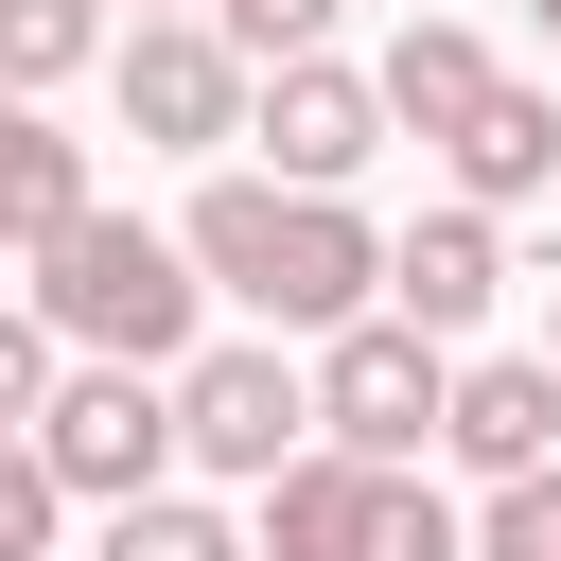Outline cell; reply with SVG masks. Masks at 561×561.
<instances>
[{
  "label": "cell",
  "instance_id": "obj_10",
  "mask_svg": "<svg viewBox=\"0 0 561 561\" xmlns=\"http://www.w3.org/2000/svg\"><path fill=\"white\" fill-rule=\"evenodd\" d=\"M386 543V456H298L280 491H263V561H368Z\"/></svg>",
  "mask_w": 561,
  "mask_h": 561
},
{
  "label": "cell",
  "instance_id": "obj_15",
  "mask_svg": "<svg viewBox=\"0 0 561 561\" xmlns=\"http://www.w3.org/2000/svg\"><path fill=\"white\" fill-rule=\"evenodd\" d=\"M105 53V0H0V88L35 105V88H70Z\"/></svg>",
  "mask_w": 561,
  "mask_h": 561
},
{
  "label": "cell",
  "instance_id": "obj_17",
  "mask_svg": "<svg viewBox=\"0 0 561 561\" xmlns=\"http://www.w3.org/2000/svg\"><path fill=\"white\" fill-rule=\"evenodd\" d=\"M210 18H228V53H245V70H298V53H333V18H351V0H210Z\"/></svg>",
  "mask_w": 561,
  "mask_h": 561
},
{
  "label": "cell",
  "instance_id": "obj_19",
  "mask_svg": "<svg viewBox=\"0 0 561 561\" xmlns=\"http://www.w3.org/2000/svg\"><path fill=\"white\" fill-rule=\"evenodd\" d=\"M368 561H473V526H456L421 473H386V543H368Z\"/></svg>",
  "mask_w": 561,
  "mask_h": 561
},
{
  "label": "cell",
  "instance_id": "obj_7",
  "mask_svg": "<svg viewBox=\"0 0 561 561\" xmlns=\"http://www.w3.org/2000/svg\"><path fill=\"white\" fill-rule=\"evenodd\" d=\"M263 175L280 193H351L368 175V140H386V70H333V53H298V70H263Z\"/></svg>",
  "mask_w": 561,
  "mask_h": 561
},
{
  "label": "cell",
  "instance_id": "obj_21",
  "mask_svg": "<svg viewBox=\"0 0 561 561\" xmlns=\"http://www.w3.org/2000/svg\"><path fill=\"white\" fill-rule=\"evenodd\" d=\"M526 18H543V35H561V0H526Z\"/></svg>",
  "mask_w": 561,
  "mask_h": 561
},
{
  "label": "cell",
  "instance_id": "obj_16",
  "mask_svg": "<svg viewBox=\"0 0 561 561\" xmlns=\"http://www.w3.org/2000/svg\"><path fill=\"white\" fill-rule=\"evenodd\" d=\"M70 508H88V491H70V473L35 456V421H18V456H0V561H53V526H70Z\"/></svg>",
  "mask_w": 561,
  "mask_h": 561
},
{
  "label": "cell",
  "instance_id": "obj_3",
  "mask_svg": "<svg viewBox=\"0 0 561 561\" xmlns=\"http://www.w3.org/2000/svg\"><path fill=\"white\" fill-rule=\"evenodd\" d=\"M316 421H333V456L421 473V456L456 438V351H438V333H403V316H351V333L316 351Z\"/></svg>",
  "mask_w": 561,
  "mask_h": 561
},
{
  "label": "cell",
  "instance_id": "obj_8",
  "mask_svg": "<svg viewBox=\"0 0 561 561\" xmlns=\"http://www.w3.org/2000/svg\"><path fill=\"white\" fill-rule=\"evenodd\" d=\"M491 298H508V228H491L473 193H456V210H421V228H386V316H403V333H438V351H456Z\"/></svg>",
  "mask_w": 561,
  "mask_h": 561
},
{
  "label": "cell",
  "instance_id": "obj_11",
  "mask_svg": "<svg viewBox=\"0 0 561 561\" xmlns=\"http://www.w3.org/2000/svg\"><path fill=\"white\" fill-rule=\"evenodd\" d=\"M491 88H508V70H491V35H473V18H438V0H421V18L386 35V123H421V140H456V123L491 105Z\"/></svg>",
  "mask_w": 561,
  "mask_h": 561
},
{
  "label": "cell",
  "instance_id": "obj_14",
  "mask_svg": "<svg viewBox=\"0 0 561 561\" xmlns=\"http://www.w3.org/2000/svg\"><path fill=\"white\" fill-rule=\"evenodd\" d=\"M88 561H263V526H228L210 491H140V508H105Z\"/></svg>",
  "mask_w": 561,
  "mask_h": 561
},
{
  "label": "cell",
  "instance_id": "obj_2",
  "mask_svg": "<svg viewBox=\"0 0 561 561\" xmlns=\"http://www.w3.org/2000/svg\"><path fill=\"white\" fill-rule=\"evenodd\" d=\"M193 228H140V210H88L70 245H35V316L88 351V368H193Z\"/></svg>",
  "mask_w": 561,
  "mask_h": 561
},
{
  "label": "cell",
  "instance_id": "obj_9",
  "mask_svg": "<svg viewBox=\"0 0 561 561\" xmlns=\"http://www.w3.org/2000/svg\"><path fill=\"white\" fill-rule=\"evenodd\" d=\"M456 456L508 491V473H561V351H473L456 368Z\"/></svg>",
  "mask_w": 561,
  "mask_h": 561
},
{
  "label": "cell",
  "instance_id": "obj_20",
  "mask_svg": "<svg viewBox=\"0 0 561 561\" xmlns=\"http://www.w3.org/2000/svg\"><path fill=\"white\" fill-rule=\"evenodd\" d=\"M140 18H210V0H140Z\"/></svg>",
  "mask_w": 561,
  "mask_h": 561
},
{
  "label": "cell",
  "instance_id": "obj_4",
  "mask_svg": "<svg viewBox=\"0 0 561 561\" xmlns=\"http://www.w3.org/2000/svg\"><path fill=\"white\" fill-rule=\"evenodd\" d=\"M175 438H193V473L280 491L333 421H316V368H280V351H193V368H175Z\"/></svg>",
  "mask_w": 561,
  "mask_h": 561
},
{
  "label": "cell",
  "instance_id": "obj_13",
  "mask_svg": "<svg viewBox=\"0 0 561 561\" xmlns=\"http://www.w3.org/2000/svg\"><path fill=\"white\" fill-rule=\"evenodd\" d=\"M88 210H105V193H88V140H70L53 105H18V123H0V228H18V263L70 245Z\"/></svg>",
  "mask_w": 561,
  "mask_h": 561
},
{
  "label": "cell",
  "instance_id": "obj_1",
  "mask_svg": "<svg viewBox=\"0 0 561 561\" xmlns=\"http://www.w3.org/2000/svg\"><path fill=\"white\" fill-rule=\"evenodd\" d=\"M193 263H210V298H245L263 333H351V316H386V228L351 210V193H280V175H210L193 193Z\"/></svg>",
  "mask_w": 561,
  "mask_h": 561
},
{
  "label": "cell",
  "instance_id": "obj_22",
  "mask_svg": "<svg viewBox=\"0 0 561 561\" xmlns=\"http://www.w3.org/2000/svg\"><path fill=\"white\" fill-rule=\"evenodd\" d=\"M543 351H561V316H543Z\"/></svg>",
  "mask_w": 561,
  "mask_h": 561
},
{
  "label": "cell",
  "instance_id": "obj_12",
  "mask_svg": "<svg viewBox=\"0 0 561 561\" xmlns=\"http://www.w3.org/2000/svg\"><path fill=\"white\" fill-rule=\"evenodd\" d=\"M438 158H456V193H473V210H526V193H561V88H491V105H473Z\"/></svg>",
  "mask_w": 561,
  "mask_h": 561
},
{
  "label": "cell",
  "instance_id": "obj_6",
  "mask_svg": "<svg viewBox=\"0 0 561 561\" xmlns=\"http://www.w3.org/2000/svg\"><path fill=\"white\" fill-rule=\"evenodd\" d=\"M35 456H53L88 508H140V491H175L193 438H175V386H158V368H70L53 421H35Z\"/></svg>",
  "mask_w": 561,
  "mask_h": 561
},
{
  "label": "cell",
  "instance_id": "obj_18",
  "mask_svg": "<svg viewBox=\"0 0 561 561\" xmlns=\"http://www.w3.org/2000/svg\"><path fill=\"white\" fill-rule=\"evenodd\" d=\"M473 561H561V473H508L491 526H473Z\"/></svg>",
  "mask_w": 561,
  "mask_h": 561
},
{
  "label": "cell",
  "instance_id": "obj_5",
  "mask_svg": "<svg viewBox=\"0 0 561 561\" xmlns=\"http://www.w3.org/2000/svg\"><path fill=\"white\" fill-rule=\"evenodd\" d=\"M263 123V70L228 53V18H140L123 35V140L140 158H210Z\"/></svg>",
  "mask_w": 561,
  "mask_h": 561
}]
</instances>
